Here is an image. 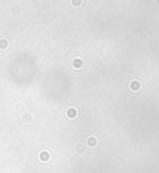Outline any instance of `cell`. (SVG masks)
<instances>
[{
  "mask_svg": "<svg viewBox=\"0 0 159 173\" xmlns=\"http://www.w3.org/2000/svg\"><path fill=\"white\" fill-rule=\"evenodd\" d=\"M38 161L41 163H47V162L51 161V152L48 149H42L40 153H38Z\"/></svg>",
  "mask_w": 159,
  "mask_h": 173,
  "instance_id": "1",
  "label": "cell"
},
{
  "mask_svg": "<svg viewBox=\"0 0 159 173\" xmlns=\"http://www.w3.org/2000/svg\"><path fill=\"white\" fill-rule=\"evenodd\" d=\"M141 86H142V85H141V82H139L138 79H135V80H132V82L130 83V90L132 91V93H137V91H139L141 90Z\"/></svg>",
  "mask_w": 159,
  "mask_h": 173,
  "instance_id": "2",
  "label": "cell"
},
{
  "mask_svg": "<svg viewBox=\"0 0 159 173\" xmlns=\"http://www.w3.org/2000/svg\"><path fill=\"white\" fill-rule=\"evenodd\" d=\"M78 114H79V111H78V108H76V107H69L68 110H66V117H68V118H70V120L76 118V117H78Z\"/></svg>",
  "mask_w": 159,
  "mask_h": 173,
  "instance_id": "3",
  "label": "cell"
},
{
  "mask_svg": "<svg viewBox=\"0 0 159 173\" xmlns=\"http://www.w3.org/2000/svg\"><path fill=\"white\" fill-rule=\"evenodd\" d=\"M86 144H87V146L89 148H96L97 146V138L96 136H87V139H86Z\"/></svg>",
  "mask_w": 159,
  "mask_h": 173,
  "instance_id": "4",
  "label": "cell"
},
{
  "mask_svg": "<svg viewBox=\"0 0 159 173\" xmlns=\"http://www.w3.org/2000/svg\"><path fill=\"white\" fill-rule=\"evenodd\" d=\"M73 68L75 69H82V68H83V61L79 59V58H76L73 61Z\"/></svg>",
  "mask_w": 159,
  "mask_h": 173,
  "instance_id": "5",
  "label": "cell"
},
{
  "mask_svg": "<svg viewBox=\"0 0 159 173\" xmlns=\"http://www.w3.org/2000/svg\"><path fill=\"white\" fill-rule=\"evenodd\" d=\"M31 120H33L31 114H24V115H23V121H24L25 124H30V123H31Z\"/></svg>",
  "mask_w": 159,
  "mask_h": 173,
  "instance_id": "6",
  "label": "cell"
},
{
  "mask_svg": "<svg viewBox=\"0 0 159 173\" xmlns=\"http://www.w3.org/2000/svg\"><path fill=\"white\" fill-rule=\"evenodd\" d=\"M72 3H73V6H82V0H72Z\"/></svg>",
  "mask_w": 159,
  "mask_h": 173,
  "instance_id": "7",
  "label": "cell"
}]
</instances>
